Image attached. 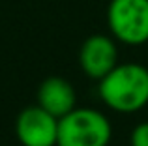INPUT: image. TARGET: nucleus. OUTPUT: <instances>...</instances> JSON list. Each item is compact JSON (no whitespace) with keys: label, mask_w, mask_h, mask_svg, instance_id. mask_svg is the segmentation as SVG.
<instances>
[{"label":"nucleus","mask_w":148,"mask_h":146,"mask_svg":"<svg viewBox=\"0 0 148 146\" xmlns=\"http://www.w3.org/2000/svg\"><path fill=\"white\" fill-rule=\"evenodd\" d=\"M99 98L111 111L131 114L148 105V68L137 62L116 64L99 79Z\"/></svg>","instance_id":"1"},{"label":"nucleus","mask_w":148,"mask_h":146,"mask_svg":"<svg viewBox=\"0 0 148 146\" xmlns=\"http://www.w3.org/2000/svg\"><path fill=\"white\" fill-rule=\"evenodd\" d=\"M111 137V122L96 109L75 107L58 120L56 146H109Z\"/></svg>","instance_id":"2"},{"label":"nucleus","mask_w":148,"mask_h":146,"mask_svg":"<svg viewBox=\"0 0 148 146\" xmlns=\"http://www.w3.org/2000/svg\"><path fill=\"white\" fill-rule=\"evenodd\" d=\"M107 25L116 41L145 45L148 41V0H111Z\"/></svg>","instance_id":"3"},{"label":"nucleus","mask_w":148,"mask_h":146,"mask_svg":"<svg viewBox=\"0 0 148 146\" xmlns=\"http://www.w3.org/2000/svg\"><path fill=\"white\" fill-rule=\"evenodd\" d=\"M15 135L23 146H56L58 118L40 105H30L15 120Z\"/></svg>","instance_id":"4"},{"label":"nucleus","mask_w":148,"mask_h":146,"mask_svg":"<svg viewBox=\"0 0 148 146\" xmlns=\"http://www.w3.org/2000/svg\"><path fill=\"white\" fill-rule=\"evenodd\" d=\"M79 64L90 79H103L118 64V47L114 38L107 34H92L83 41L79 51Z\"/></svg>","instance_id":"5"},{"label":"nucleus","mask_w":148,"mask_h":146,"mask_svg":"<svg viewBox=\"0 0 148 146\" xmlns=\"http://www.w3.org/2000/svg\"><path fill=\"white\" fill-rule=\"evenodd\" d=\"M38 105L60 120L77 107V92L64 77H47L38 88Z\"/></svg>","instance_id":"6"},{"label":"nucleus","mask_w":148,"mask_h":146,"mask_svg":"<svg viewBox=\"0 0 148 146\" xmlns=\"http://www.w3.org/2000/svg\"><path fill=\"white\" fill-rule=\"evenodd\" d=\"M131 146H148V122H141L133 128L130 135Z\"/></svg>","instance_id":"7"}]
</instances>
